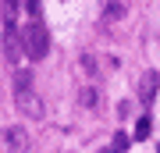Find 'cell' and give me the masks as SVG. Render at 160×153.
Instances as JSON below:
<instances>
[{"label": "cell", "mask_w": 160, "mask_h": 153, "mask_svg": "<svg viewBox=\"0 0 160 153\" xmlns=\"http://www.w3.org/2000/svg\"><path fill=\"white\" fill-rule=\"evenodd\" d=\"M22 46H25V54H29L32 61L46 57V50H50V36H46V28H43L39 18H32V22L22 28Z\"/></svg>", "instance_id": "1"}, {"label": "cell", "mask_w": 160, "mask_h": 153, "mask_svg": "<svg viewBox=\"0 0 160 153\" xmlns=\"http://www.w3.org/2000/svg\"><path fill=\"white\" fill-rule=\"evenodd\" d=\"M14 100H18V107H25V110H39V103H32V75L25 68L14 71Z\"/></svg>", "instance_id": "2"}, {"label": "cell", "mask_w": 160, "mask_h": 153, "mask_svg": "<svg viewBox=\"0 0 160 153\" xmlns=\"http://www.w3.org/2000/svg\"><path fill=\"white\" fill-rule=\"evenodd\" d=\"M121 18H125V4H121V0H103L100 22H103V25H114V22H121Z\"/></svg>", "instance_id": "3"}, {"label": "cell", "mask_w": 160, "mask_h": 153, "mask_svg": "<svg viewBox=\"0 0 160 153\" xmlns=\"http://www.w3.org/2000/svg\"><path fill=\"white\" fill-rule=\"evenodd\" d=\"M4 142L11 146V153H22L25 150V128H7L4 132Z\"/></svg>", "instance_id": "4"}, {"label": "cell", "mask_w": 160, "mask_h": 153, "mask_svg": "<svg viewBox=\"0 0 160 153\" xmlns=\"http://www.w3.org/2000/svg\"><path fill=\"white\" fill-rule=\"evenodd\" d=\"M149 132H153V121H149V114H142V118H139V125H135V142L149 139Z\"/></svg>", "instance_id": "5"}, {"label": "cell", "mask_w": 160, "mask_h": 153, "mask_svg": "<svg viewBox=\"0 0 160 153\" xmlns=\"http://www.w3.org/2000/svg\"><path fill=\"white\" fill-rule=\"evenodd\" d=\"M82 103H86V107H96V103H100V93L96 89H82Z\"/></svg>", "instance_id": "6"}, {"label": "cell", "mask_w": 160, "mask_h": 153, "mask_svg": "<svg viewBox=\"0 0 160 153\" xmlns=\"http://www.w3.org/2000/svg\"><path fill=\"white\" fill-rule=\"evenodd\" d=\"M153 93H157V75H146V82H142V96L149 100Z\"/></svg>", "instance_id": "7"}, {"label": "cell", "mask_w": 160, "mask_h": 153, "mask_svg": "<svg viewBox=\"0 0 160 153\" xmlns=\"http://www.w3.org/2000/svg\"><path fill=\"white\" fill-rule=\"evenodd\" d=\"M128 146V135H125V132H118V135H114V150H125Z\"/></svg>", "instance_id": "8"}, {"label": "cell", "mask_w": 160, "mask_h": 153, "mask_svg": "<svg viewBox=\"0 0 160 153\" xmlns=\"http://www.w3.org/2000/svg\"><path fill=\"white\" fill-rule=\"evenodd\" d=\"M25 7H29V14H36L39 11V0H25Z\"/></svg>", "instance_id": "9"}]
</instances>
